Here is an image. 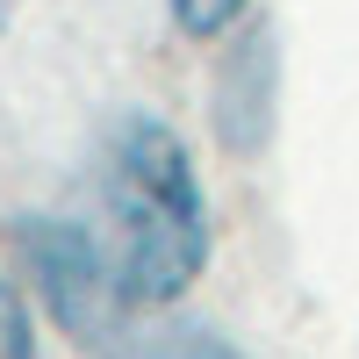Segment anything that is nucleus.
<instances>
[{
	"instance_id": "obj_3",
	"label": "nucleus",
	"mask_w": 359,
	"mask_h": 359,
	"mask_svg": "<svg viewBox=\"0 0 359 359\" xmlns=\"http://www.w3.org/2000/svg\"><path fill=\"white\" fill-rule=\"evenodd\" d=\"M245 8H252V0H172V29L201 43V36H223Z\"/></svg>"
},
{
	"instance_id": "obj_1",
	"label": "nucleus",
	"mask_w": 359,
	"mask_h": 359,
	"mask_svg": "<svg viewBox=\"0 0 359 359\" xmlns=\"http://www.w3.org/2000/svg\"><path fill=\"white\" fill-rule=\"evenodd\" d=\"M101 252L130 309H158L208 259V208L194 187L187 144L158 115H123L101 151Z\"/></svg>"
},
{
	"instance_id": "obj_4",
	"label": "nucleus",
	"mask_w": 359,
	"mask_h": 359,
	"mask_svg": "<svg viewBox=\"0 0 359 359\" xmlns=\"http://www.w3.org/2000/svg\"><path fill=\"white\" fill-rule=\"evenodd\" d=\"M0 359H36V338H29V309L22 294L0 280Z\"/></svg>"
},
{
	"instance_id": "obj_5",
	"label": "nucleus",
	"mask_w": 359,
	"mask_h": 359,
	"mask_svg": "<svg viewBox=\"0 0 359 359\" xmlns=\"http://www.w3.org/2000/svg\"><path fill=\"white\" fill-rule=\"evenodd\" d=\"M144 359H245L237 345H223L216 331H172V338H158Z\"/></svg>"
},
{
	"instance_id": "obj_6",
	"label": "nucleus",
	"mask_w": 359,
	"mask_h": 359,
	"mask_svg": "<svg viewBox=\"0 0 359 359\" xmlns=\"http://www.w3.org/2000/svg\"><path fill=\"white\" fill-rule=\"evenodd\" d=\"M8 8H15V0H0V29H8Z\"/></svg>"
},
{
	"instance_id": "obj_2",
	"label": "nucleus",
	"mask_w": 359,
	"mask_h": 359,
	"mask_svg": "<svg viewBox=\"0 0 359 359\" xmlns=\"http://www.w3.org/2000/svg\"><path fill=\"white\" fill-rule=\"evenodd\" d=\"M29 266H36V287L57 309V323L79 331V338H101L108 323L130 309V294H123V280H115L101 237H86V230L43 223L36 237H29Z\"/></svg>"
}]
</instances>
